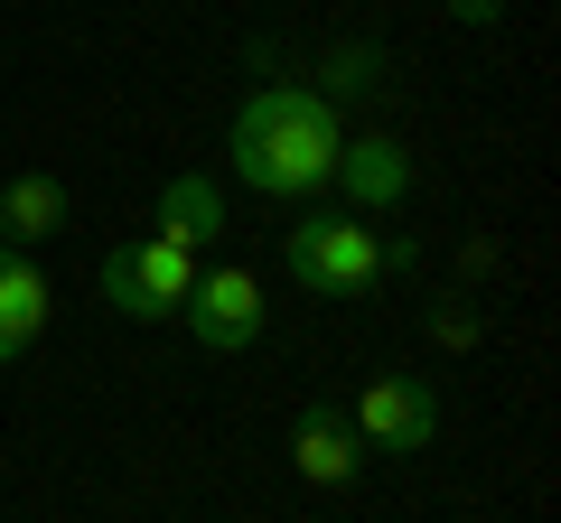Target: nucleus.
Listing matches in <instances>:
<instances>
[{"label":"nucleus","instance_id":"nucleus-1","mask_svg":"<svg viewBox=\"0 0 561 523\" xmlns=\"http://www.w3.org/2000/svg\"><path fill=\"white\" fill-rule=\"evenodd\" d=\"M337 141H346V113L319 94V84H253L225 131V168H234L253 197H319L328 168H337Z\"/></svg>","mask_w":561,"mask_h":523},{"label":"nucleus","instance_id":"nucleus-2","mask_svg":"<svg viewBox=\"0 0 561 523\" xmlns=\"http://www.w3.org/2000/svg\"><path fill=\"white\" fill-rule=\"evenodd\" d=\"M280 271L300 290H319V300H356V290H375L393 262H383V234L346 206V216H300L290 234H280Z\"/></svg>","mask_w":561,"mask_h":523},{"label":"nucleus","instance_id":"nucleus-3","mask_svg":"<svg viewBox=\"0 0 561 523\" xmlns=\"http://www.w3.org/2000/svg\"><path fill=\"white\" fill-rule=\"evenodd\" d=\"M197 271H206L197 253H179V243H160V234H131V243L103 253V300L131 327H160V318H179V300L197 290Z\"/></svg>","mask_w":561,"mask_h":523},{"label":"nucleus","instance_id":"nucleus-4","mask_svg":"<svg viewBox=\"0 0 561 523\" xmlns=\"http://www.w3.org/2000/svg\"><path fill=\"white\" fill-rule=\"evenodd\" d=\"M179 327L206 346V356H243V346L262 337V281L243 271V262H216V271H197V290L179 300Z\"/></svg>","mask_w":561,"mask_h":523},{"label":"nucleus","instance_id":"nucleus-5","mask_svg":"<svg viewBox=\"0 0 561 523\" xmlns=\"http://www.w3.org/2000/svg\"><path fill=\"white\" fill-rule=\"evenodd\" d=\"M346 421H356L365 449L412 458V449H431V430H440V393H431L421 374H375V383L356 393V411H346Z\"/></svg>","mask_w":561,"mask_h":523},{"label":"nucleus","instance_id":"nucleus-6","mask_svg":"<svg viewBox=\"0 0 561 523\" xmlns=\"http://www.w3.org/2000/svg\"><path fill=\"white\" fill-rule=\"evenodd\" d=\"M328 187H337L356 216H393V206L412 197V150H402L393 131H356V141H337Z\"/></svg>","mask_w":561,"mask_h":523},{"label":"nucleus","instance_id":"nucleus-7","mask_svg":"<svg viewBox=\"0 0 561 523\" xmlns=\"http://www.w3.org/2000/svg\"><path fill=\"white\" fill-rule=\"evenodd\" d=\"M47 309H57V290H47L38 253H20V243H0V364H20L28 346L47 337Z\"/></svg>","mask_w":561,"mask_h":523},{"label":"nucleus","instance_id":"nucleus-8","mask_svg":"<svg viewBox=\"0 0 561 523\" xmlns=\"http://www.w3.org/2000/svg\"><path fill=\"white\" fill-rule=\"evenodd\" d=\"M356 458H365V440H356V421H346L337 403H309L300 421H290V467H300L309 486H356Z\"/></svg>","mask_w":561,"mask_h":523},{"label":"nucleus","instance_id":"nucleus-9","mask_svg":"<svg viewBox=\"0 0 561 523\" xmlns=\"http://www.w3.org/2000/svg\"><path fill=\"white\" fill-rule=\"evenodd\" d=\"M150 234L179 243V253H206V243H225V187L206 178V168H179V178L160 187V206H150Z\"/></svg>","mask_w":561,"mask_h":523},{"label":"nucleus","instance_id":"nucleus-10","mask_svg":"<svg viewBox=\"0 0 561 523\" xmlns=\"http://www.w3.org/2000/svg\"><path fill=\"white\" fill-rule=\"evenodd\" d=\"M66 216H76V197H66L57 168H20V178L0 187V243H20V253H28V243H47Z\"/></svg>","mask_w":561,"mask_h":523},{"label":"nucleus","instance_id":"nucleus-11","mask_svg":"<svg viewBox=\"0 0 561 523\" xmlns=\"http://www.w3.org/2000/svg\"><path fill=\"white\" fill-rule=\"evenodd\" d=\"M383 84V47H337L328 57V103H356V94H375Z\"/></svg>","mask_w":561,"mask_h":523},{"label":"nucleus","instance_id":"nucleus-12","mask_svg":"<svg viewBox=\"0 0 561 523\" xmlns=\"http://www.w3.org/2000/svg\"><path fill=\"white\" fill-rule=\"evenodd\" d=\"M431 327H440V346H478V318H468L459 300H440V318H431Z\"/></svg>","mask_w":561,"mask_h":523},{"label":"nucleus","instance_id":"nucleus-13","mask_svg":"<svg viewBox=\"0 0 561 523\" xmlns=\"http://www.w3.org/2000/svg\"><path fill=\"white\" fill-rule=\"evenodd\" d=\"M449 20H459V28H496L505 0H449Z\"/></svg>","mask_w":561,"mask_h":523}]
</instances>
